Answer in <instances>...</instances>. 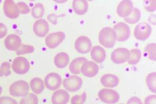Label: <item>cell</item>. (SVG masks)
Listing matches in <instances>:
<instances>
[{
	"label": "cell",
	"mask_w": 156,
	"mask_h": 104,
	"mask_svg": "<svg viewBox=\"0 0 156 104\" xmlns=\"http://www.w3.org/2000/svg\"><path fill=\"white\" fill-rule=\"evenodd\" d=\"M98 41L99 43L105 48H113L117 41L115 30L111 27H105L102 29L99 32Z\"/></svg>",
	"instance_id": "6da1fadb"
},
{
	"label": "cell",
	"mask_w": 156,
	"mask_h": 104,
	"mask_svg": "<svg viewBox=\"0 0 156 104\" xmlns=\"http://www.w3.org/2000/svg\"><path fill=\"white\" fill-rule=\"evenodd\" d=\"M65 34L62 31L51 33L45 38V44L49 48H55L62 42L65 39Z\"/></svg>",
	"instance_id": "30bf717a"
},
{
	"label": "cell",
	"mask_w": 156,
	"mask_h": 104,
	"mask_svg": "<svg viewBox=\"0 0 156 104\" xmlns=\"http://www.w3.org/2000/svg\"><path fill=\"white\" fill-rule=\"evenodd\" d=\"M49 25L44 20H39L34 25V31L39 37H44L48 34Z\"/></svg>",
	"instance_id": "9a60e30c"
},
{
	"label": "cell",
	"mask_w": 156,
	"mask_h": 104,
	"mask_svg": "<svg viewBox=\"0 0 156 104\" xmlns=\"http://www.w3.org/2000/svg\"><path fill=\"white\" fill-rule=\"evenodd\" d=\"M92 46V42L89 38L86 36H81L78 38L75 41V49L78 53L84 54L89 53Z\"/></svg>",
	"instance_id": "ba28073f"
},
{
	"label": "cell",
	"mask_w": 156,
	"mask_h": 104,
	"mask_svg": "<svg viewBox=\"0 0 156 104\" xmlns=\"http://www.w3.org/2000/svg\"><path fill=\"white\" fill-rule=\"evenodd\" d=\"M133 8L131 0H123L117 6V14L121 18L127 17L131 14Z\"/></svg>",
	"instance_id": "4fadbf2b"
},
{
	"label": "cell",
	"mask_w": 156,
	"mask_h": 104,
	"mask_svg": "<svg viewBox=\"0 0 156 104\" xmlns=\"http://www.w3.org/2000/svg\"><path fill=\"white\" fill-rule=\"evenodd\" d=\"M9 98V97H2L0 99V104H17V102L13 99H11L9 101H7Z\"/></svg>",
	"instance_id": "836d02e7"
},
{
	"label": "cell",
	"mask_w": 156,
	"mask_h": 104,
	"mask_svg": "<svg viewBox=\"0 0 156 104\" xmlns=\"http://www.w3.org/2000/svg\"><path fill=\"white\" fill-rule=\"evenodd\" d=\"M26 97L23 99L20 102V104H37L38 103V98L37 96L33 94H30L29 95L26 96Z\"/></svg>",
	"instance_id": "4dcf8cb0"
},
{
	"label": "cell",
	"mask_w": 156,
	"mask_h": 104,
	"mask_svg": "<svg viewBox=\"0 0 156 104\" xmlns=\"http://www.w3.org/2000/svg\"><path fill=\"white\" fill-rule=\"evenodd\" d=\"M21 42V39L19 36L16 34H11L6 38L4 44L6 48L10 51H16L20 48Z\"/></svg>",
	"instance_id": "d6986e66"
},
{
	"label": "cell",
	"mask_w": 156,
	"mask_h": 104,
	"mask_svg": "<svg viewBox=\"0 0 156 104\" xmlns=\"http://www.w3.org/2000/svg\"><path fill=\"white\" fill-rule=\"evenodd\" d=\"M87 98V93L84 92L81 95H76L73 96L71 99V103L72 104H83L85 102Z\"/></svg>",
	"instance_id": "f1b7e54d"
},
{
	"label": "cell",
	"mask_w": 156,
	"mask_h": 104,
	"mask_svg": "<svg viewBox=\"0 0 156 104\" xmlns=\"http://www.w3.org/2000/svg\"><path fill=\"white\" fill-rule=\"evenodd\" d=\"M117 35V41L124 42L129 39L131 35V29L126 23L120 22L115 24L113 28Z\"/></svg>",
	"instance_id": "52a82bcc"
},
{
	"label": "cell",
	"mask_w": 156,
	"mask_h": 104,
	"mask_svg": "<svg viewBox=\"0 0 156 104\" xmlns=\"http://www.w3.org/2000/svg\"><path fill=\"white\" fill-rule=\"evenodd\" d=\"M156 72L149 74L146 79V82L148 88L151 91V92L154 93H156Z\"/></svg>",
	"instance_id": "484cf974"
},
{
	"label": "cell",
	"mask_w": 156,
	"mask_h": 104,
	"mask_svg": "<svg viewBox=\"0 0 156 104\" xmlns=\"http://www.w3.org/2000/svg\"><path fill=\"white\" fill-rule=\"evenodd\" d=\"M73 9L75 13L78 15H83L87 12L89 5L87 0H73Z\"/></svg>",
	"instance_id": "ffe728a7"
},
{
	"label": "cell",
	"mask_w": 156,
	"mask_h": 104,
	"mask_svg": "<svg viewBox=\"0 0 156 104\" xmlns=\"http://www.w3.org/2000/svg\"><path fill=\"white\" fill-rule=\"evenodd\" d=\"M83 81L79 76H72L65 78L63 81V86L67 91L70 92H77L80 90Z\"/></svg>",
	"instance_id": "5b68a950"
},
{
	"label": "cell",
	"mask_w": 156,
	"mask_h": 104,
	"mask_svg": "<svg viewBox=\"0 0 156 104\" xmlns=\"http://www.w3.org/2000/svg\"><path fill=\"white\" fill-rule=\"evenodd\" d=\"M44 7L41 3L36 4L32 9V15L34 18H39L43 16Z\"/></svg>",
	"instance_id": "83f0119b"
},
{
	"label": "cell",
	"mask_w": 156,
	"mask_h": 104,
	"mask_svg": "<svg viewBox=\"0 0 156 104\" xmlns=\"http://www.w3.org/2000/svg\"><path fill=\"white\" fill-rule=\"evenodd\" d=\"M70 95L66 91L58 90L54 92L52 97L51 102L54 104H65L69 102Z\"/></svg>",
	"instance_id": "2e32d148"
},
{
	"label": "cell",
	"mask_w": 156,
	"mask_h": 104,
	"mask_svg": "<svg viewBox=\"0 0 156 104\" xmlns=\"http://www.w3.org/2000/svg\"><path fill=\"white\" fill-rule=\"evenodd\" d=\"M29 88L27 82L18 81L12 84L9 88L11 95L17 97L26 96L28 93Z\"/></svg>",
	"instance_id": "3957f363"
},
{
	"label": "cell",
	"mask_w": 156,
	"mask_h": 104,
	"mask_svg": "<svg viewBox=\"0 0 156 104\" xmlns=\"http://www.w3.org/2000/svg\"><path fill=\"white\" fill-rule=\"evenodd\" d=\"M69 55L65 52H60L57 54L54 58V64L55 66L60 69L64 68L69 63Z\"/></svg>",
	"instance_id": "44dd1931"
},
{
	"label": "cell",
	"mask_w": 156,
	"mask_h": 104,
	"mask_svg": "<svg viewBox=\"0 0 156 104\" xmlns=\"http://www.w3.org/2000/svg\"><path fill=\"white\" fill-rule=\"evenodd\" d=\"M101 83L103 87L108 88H114L119 84L118 77L113 74H106L101 77Z\"/></svg>",
	"instance_id": "ac0fdd59"
},
{
	"label": "cell",
	"mask_w": 156,
	"mask_h": 104,
	"mask_svg": "<svg viewBox=\"0 0 156 104\" xmlns=\"http://www.w3.org/2000/svg\"><path fill=\"white\" fill-rule=\"evenodd\" d=\"M151 34V28L147 23L143 22L135 27L134 34L135 38L140 41H145L149 38Z\"/></svg>",
	"instance_id": "277c9868"
},
{
	"label": "cell",
	"mask_w": 156,
	"mask_h": 104,
	"mask_svg": "<svg viewBox=\"0 0 156 104\" xmlns=\"http://www.w3.org/2000/svg\"><path fill=\"white\" fill-rule=\"evenodd\" d=\"M127 104H142V101L140 99L137 97H133L129 99L127 102Z\"/></svg>",
	"instance_id": "e575fe53"
},
{
	"label": "cell",
	"mask_w": 156,
	"mask_h": 104,
	"mask_svg": "<svg viewBox=\"0 0 156 104\" xmlns=\"http://www.w3.org/2000/svg\"><path fill=\"white\" fill-rule=\"evenodd\" d=\"M145 104H156V95H152L146 97V99L145 100Z\"/></svg>",
	"instance_id": "d6a6232c"
},
{
	"label": "cell",
	"mask_w": 156,
	"mask_h": 104,
	"mask_svg": "<svg viewBox=\"0 0 156 104\" xmlns=\"http://www.w3.org/2000/svg\"><path fill=\"white\" fill-rule=\"evenodd\" d=\"M19 11L20 13L22 14H27L29 12H30V9L27 6L26 4L23 2H20L17 4Z\"/></svg>",
	"instance_id": "1f68e13d"
},
{
	"label": "cell",
	"mask_w": 156,
	"mask_h": 104,
	"mask_svg": "<svg viewBox=\"0 0 156 104\" xmlns=\"http://www.w3.org/2000/svg\"><path fill=\"white\" fill-rule=\"evenodd\" d=\"M53 1L57 3L62 4L67 2L68 0H53Z\"/></svg>",
	"instance_id": "8d00e7d4"
},
{
	"label": "cell",
	"mask_w": 156,
	"mask_h": 104,
	"mask_svg": "<svg viewBox=\"0 0 156 104\" xmlns=\"http://www.w3.org/2000/svg\"><path fill=\"white\" fill-rule=\"evenodd\" d=\"M90 56L94 62L98 64L102 63L106 57L105 49L101 46L96 45L90 50Z\"/></svg>",
	"instance_id": "e0dca14e"
},
{
	"label": "cell",
	"mask_w": 156,
	"mask_h": 104,
	"mask_svg": "<svg viewBox=\"0 0 156 104\" xmlns=\"http://www.w3.org/2000/svg\"><path fill=\"white\" fill-rule=\"evenodd\" d=\"M4 11L6 15L12 19L18 17L20 14L18 6L12 0H6L4 5Z\"/></svg>",
	"instance_id": "5bb4252c"
},
{
	"label": "cell",
	"mask_w": 156,
	"mask_h": 104,
	"mask_svg": "<svg viewBox=\"0 0 156 104\" xmlns=\"http://www.w3.org/2000/svg\"><path fill=\"white\" fill-rule=\"evenodd\" d=\"M87 59L85 57H77L71 62L69 65V70L71 74H79L81 72V68L82 64Z\"/></svg>",
	"instance_id": "7402d4cb"
},
{
	"label": "cell",
	"mask_w": 156,
	"mask_h": 104,
	"mask_svg": "<svg viewBox=\"0 0 156 104\" xmlns=\"http://www.w3.org/2000/svg\"><path fill=\"white\" fill-rule=\"evenodd\" d=\"M87 1H94V0H87Z\"/></svg>",
	"instance_id": "f35d334b"
},
{
	"label": "cell",
	"mask_w": 156,
	"mask_h": 104,
	"mask_svg": "<svg viewBox=\"0 0 156 104\" xmlns=\"http://www.w3.org/2000/svg\"><path fill=\"white\" fill-rule=\"evenodd\" d=\"M57 17V16H56L55 15L51 14L48 15V19L49 21H51V23H54V21H56V18Z\"/></svg>",
	"instance_id": "d590c367"
},
{
	"label": "cell",
	"mask_w": 156,
	"mask_h": 104,
	"mask_svg": "<svg viewBox=\"0 0 156 104\" xmlns=\"http://www.w3.org/2000/svg\"><path fill=\"white\" fill-rule=\"evenodd\" d=\"M30 87L32 91L35 93L40 94L44 90V85L42 80L40 78H34L30 82Z\"/></svg>",
	"instance_id": "603a6c76"
},
{
	"label": "cell",
	"mask_w": 156,
	"mask_h": 104,
	"mask_svg": "<svg viewBox=\"0 0 156 104\" xmlns=\"http://www.w3.org/2000/svg\"><path fill=\"white\" fill-rule=\"evenodd\" d=\"M12 68L17 74H25L30 69V64L24 57H18L15 58L12 63Z\"/></svg>",
	"instance_id": "7c38bea8"
},
{
	"label": "cell",
	"mask_w": 156,
	"mask_h": 104,
	"mask_svg": "<svg viewBox=\"0 0 156 104\" xmlns=\"http://www.w3.org/2000/svg\"><path fill=\"white\" fill-rule=\"evenodd\" d=\"M30 1H36V0H30Z\"/></svg>",
	"instance_id": "60d3db41"
},
{
	"label": "cell",
	"mask_w": 156,
	"mask_h": 104,
	"mask_svg": "<svg viewBox=\"0 0 156 104\" xmlns=\"http://www.w3.org/2000/svg\"><path fill=\"white\" fill-rule=\"evenodd\" d=\"M144 8L149 12L156 11V0H144Z\"/></svg>",
	"instance_id": "f546056e"
},
{
	"label": "cell",
	"mask_w": 156,
	"mask_h": 104,
	"mask_svg": "<svg viewBox=\"0 0 156 104\" xmlns=\"http://www.w3.org/2000/svg\"><path fill=\"white\" fill-rule=\"evenodd\" d=\"M44 83L46 88L51 91L58 89L62 84V79L57 73H50L45 78Z\"/></svg>",
	"instance_id": "9c48e42d"
},
{
	"label": "cell",
	"mask_w": 156,
	"mask_h": 104,
	"mask_svg": "<svg viewBox=\"0 0 156 104\" xmlns=\"http://www.w3.org/2000/svg\"><path fill=\"white\" fill-rule=\"evenodd\" d=\"M1 93H2V88H1V87H0V95Z\"/></svg>",
	"instance_id": "74e56055"
},
{
	"label": "cell",
	"mask_w": 156,
	"mask_h": 104,
	"mask_svg": "<svg viewBox=\"0 0 156 104\" xmlns=\"http://www.w3.org/2000/svg\"><path fill=\"white\" fill-rule=\"evenodd\" d=\"M99 70V67L95 63L87 60L82 65L81 72L87 77L93 78L98 74Z\"/></svg>",
	"instance_id": "8fae6325"
},
{
	"label": "cell",
	"mask_w": 156,
	"mask_h": 104,
	"mask_svg": "<svg viewBox=\"0 0 156 104\" xmlns=\"http://www.w3.org/2000/svg\"><path fill=\"white\" fill-rule=\"evenodd\" d=\"M130 57L128 60L129 64L135 65L138 64L142 57V53L139 49L134 48L130 51Z\"/></svg>",
	"instance_id": "d4e9b609"
},
{
	"label": "cell",
	"mask_w": 156,
	"mask_h": 104,
	"mask_svg": "<svg viewBox=\"0 0 156 104\" xmlns=\"http://www.w3.org/2000/svg\"><path fill=\"white\" fill-rule=\"evenodd\" d=\"M99 99L106 104H115L120 99L119 94L115 90L103 88L98 94Z\"/></svg>",
	"instance_id": "7a4b0ae2"
},
{
	"label": "cell",
	"mask_w": 156,
	"mask_h": 104,
	"mask_svg": "<svg viewBox=\"0 0 156 104\" xmlns=\"http://www.w3.org/2000/svg\"><path fill=\"white\" fill-rule=\"evenodd\" d=\"M130 57V52L126 48H118L114 50L111 55L112 62L115 64H122L128 62Z\"/></svg>",
	"instance_id": "8992f818"
},
{
	"label": "cell",
	"mask_w": 156,
	"mask_h": 104,
	"mask_svg": "<svg viewBox=\"0 0 156 104\" xmlns=\"http://www.w3.org/2000/svg\"><path fill=\"white\" fill-rule=\"evenodd\" d=\"M156 43H150L147 44L145 48V52L147 53L149 59L153 61H156Z\"/></svg>",
	"instance_id": "4316f807"
},
{
	"label": "cell",
	"mask_w": 156,
	"mask_h": 104,
	"mask_svg": "<svg viewBox=\"0 0 156 104\" xmlns=\"http://www.w3.org/2000/svg\"><path fill=\"white\" fill-rule=\"evenodd\" d=\"M141 17L140 11L137 8H133V11L129 16L124 18V21L129 24H135L140 21Z\"/></svg>",
	"instance_id": "cb8c5ba5"
},
{
	"label": "cell",
	"mask_w": 156,
	"mask_h": 104,
	"mask_svg": "<svg viewBox=\"0 0 156 104\" xmlns=\"http://www.w3.org/2000/svg\"><path fill=\"white\" fill-rule=\"evenodd\" d=\"M2 0H0V4L1 3V2H2Z\"/></svg>",
	"instance_id": "ab89813d"
}]
</instances>
